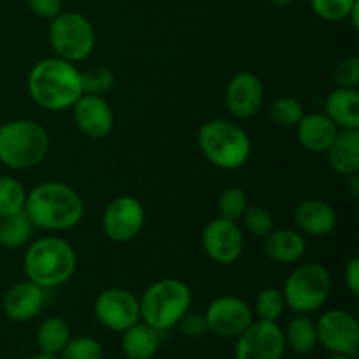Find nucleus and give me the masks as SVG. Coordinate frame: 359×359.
<instances>
[{
	"label": "nucleus",
	"instance_id": "17",
	"mask_svg": "<svg viewBox=\"0 0 359 359\" xmlns=\"http://www.w3.org/2000/svg\"><path fill=\"white\" fill-rule=\"evenodd\" d=\"M44 307V290L32 280H21L4 294L2 309L7 319L14 323L32 321Z\"/></svg>",
	"mask_w": 359,
	"mask_h": 359
},
{
	"label": "nucleus",
	"instance_id": "28",
	"mask_svg": "<svg viewBox=\"0 0 359 359\" xmlns=\"http://www.w3.org/2000/svg\"><path fill=\"white\" fill-rule=\"evenodd\" d=\"M269 114L276 125L284 126V128H294L305 116V111L300 100L290 97V95H283L272 102Z\"/></svg>",
	"mask_w": 359,
	"mask_h": 359
},
{
	"label": "nucleus",
	"instance_id": "42",
	"mask_svg": "<svg viewBox=\"0 0 359 359\" xmlns=\"http://www.w3.org/2000/svg\"><path fill=\"white\" fill-rule=\"evenodd\" d=\"M326 359H358V358H353V356H344V354H332L330 358Z\"/></svg>",
	"mask_w": 359,
	"mask_h": 359
},
{
	"label": "nucleus",
	"instance_id": "29",
	"mask_svg": "<svg viewBox=\"0 0 359 359\" xmlns=\"http://www.w3.org/2000/svg\"><path fill=\"white\" fill-rule=\"evenodd\" d=\"M284 311H286V300H284L283 291L277 287H265L256 297L252 314H256V318L263 321L277 323L283 318Z\"/></svg>",
	"mask_w": 359,
	"mask_h": 359
},
{
	"label": "nucleus",
	"instance_id": "11",
	"mask_svg": "<svg viewBox=\"0 0 359 359\" xmlns=\"http://www.w3.org/2000/svg\"><path fill=\"white\" fill-rule=\"evenodd\" d=\"M95 316L104 328L123 333L140 321L139 298L125 287H109L97 297Z\"/></svg>",
	"mask_w": 359,
	"mask_h": 359
},
{
	"label": "nucleus",
	"instance_id": "16",
	"mask_svg": "<svg viewBox=\"0 0 359 359\" xmlns=\"http://www.w3.org/2000/svg\"><path fill=\"white\" fill-rule=\"evenodd\" d=\"M72 114L79 132L88 139H105L114 126V112L102 95L83 93L72 105Z\"/></svg>",
	"mask_w": 359,
	"mask_h": 359
},
{
	"label": "nucleus",
	"instance_id": "36",
	"mask_svg": "<svg viewBox=\"0 0 359 359\" xmlns=\"http://www.w3.org/2000/svg\"><path fill=\"white\" fill-rule=\"evenodd\" d=\"M177 328L179 332H181V335L189 340L202 339V337L209 332V330H207L205 316L200 314V312H191V311H188L184 316H182L181 321L177 323Z\"/></svg>",
	"mask_w": 359,
	"mask_h": 359
},
{
	"label": "nucleus",
	"instance_id": "38",
	"mask_svg": "<svg viewBox=\"0 0 359 359\" xmlns=\"http://www.w3.org/2000/svg\"><path fill=\"white\" fill-rule=\"evenodd\" d=\"M344 279H346L347 290L351 291L353 297L359 294V258H353L346 266L344 272Z\"/></svg>",
	"mask_w": 359,
	"mask_h": 359
},
{
	"label": "nucleus",
	"instance_id": "41",
	"mask_svg": "<svg viewBox=\"0 0 359 359\" xmlns=\"http://www.w3.org/2000/svg\"><path fill=\"white\" fill-rule=\"evenodd\" d=\"M28 359H58V356H51V354L41 353V354H35V356H32V358H28Z\"/></svg>",
	"mask_w": 359,
	"mask_h": 359
},
{
	"label": "nucleus",
	"instance_id": "27",
	"mask_svg": "<svg viewBox=\"0 0 359 359\" xmlns=\"http://www.w3.org/2000/svg\"><path fill=\"white\" fill-rule=\"evenodd\" d=\"M25 186L11 175H0V217L21 212L25 209Z\"/></svg>",
	"mask_w": 359,
	"mask_h": 359
},
{
	"label": "nucleus",
	"instance_id": "30",
	"mask_svg": "<svg viewBox=\"0 0 359 359\" xmlns=\"http://www.w3.org/2000/svg\"><path fill=\"white\" fill-rule=\"evenodd\" d=\"M248 207V195L238 186H228L217 198V212H219V217H224V219H241Z\"/></svg>",
	"mask_w": 359,
	"mask_h": 359
},
{
	"label": "nucleus",
	"instance_id": "9",
	"mask_svg": "<svg viewBox=\"0 0 359 359\" xmlns=\"http://www.w3.org/2000/svg\"><path fill=\"white\" fill-rule=\"evenodd\" d=\"M318 344L328 353L358 358L359 323L351 312L342 309H330L319 316L316 323Z\"/></svg>",
	"mask_w": 359,
	"mask_h": 359
},
{
	"label": "nucleus",
	"instance_id": "43",
	"mask_svg": "<svg viewBox=\"0 0 359 359\" xmlns=\"http://www.w3.org/2000/svg\"><path fill=\"white\" fill-rule=\"evenodd\" d=\"M298 359H312V358H309V356H298Z\"/></svg>",
	"mask_w": 359,
	"mask_h": 359
},
{
	"label": "nucleus",
	"instance_id": "26",
	"mask_svg": "<svg viewBox=\"0 0 359 359\" xmlns=\"http://www.w3.org/2000/svg\"><path fill=\"white\" fill-rule=\"evenodd\" d=\"M34 223L25 210L0 217V245L6 249H20L30 242Z\"/></svg>",
	"mask_w": 359,
	"mask_h": 359
},
{
	"label": "nucleus",
	"instance_id": "32",
	"mask_svg": "<svg viewBox=\"0 0 359 359\" xmlns=\"http://www.w3.org/2000/svg\"><path fill=\"white\" fill-rule=\"evenodd\" d=\"M104 358V347L97 339L88 335L70 337L67 346L63 347L58 359H102Z\"/></svg>",
	"mask_w": 359,
	"mask_h": 359
},
{
	"label": "nucleus",
	"instance_id": "4",
	"mask_svg": "<svg viewBox=\"0 0 359 359\" xmlns=\"http://www.w3.org/2000/svg\"><path fill=\"white\" fill-rule=\"evenodd\" d=\"M49 151V135L34 119H13L0 126V163L11 170H28Z\"/></svg>",
	"mask_w": 359,
	"mask_h": 359
},
{
	"label": "nucleus",
	"instance_id": "1",
	"mask_svg": "<svg viewBox=\"0 0 359 359\" xmlns=\"http://www.w3.org/2000/svg\"><path fill=\"white\" fill-rule=\"evenodd\" d=\"M25 212L35 228L65 231L77 226L84 216V203L79 193L65 182L48 181L27 193Z\"/></svg>",
	"mask_w": 359,
	"mask_h": 359
},
{
	"label": "nucleus",
	"instance_id": "19",
	"mask_svg": "<svg viewBox=\"0 0 359 359\" xmlns=\"http://www.w3.org/2000/svg\"><path fill=\"white\" fill-rule=\"evenodd\" d=\"M294 128L300 146L311 153H326L340 132L326 114H305Z\"/></svg>",
	"mask_w": 359,
	"mask_h": 359
},
{
	"label": "nucleus",
	"instance_id": "39",
	"mask_svg": "<svg viewBox=\"0 0 359 359\" xmlns=\"http://www.w3.org/2000/svg\"><path fill=\"white\" fill-rule=\"evenodd\" d=\"M349 188H351V193H353L354 196H358V193H359V177H358V174L349 175Z\"/></svg>",
	"mask_w": 359,
	"mask_h": 359
},
{
	"label": "nucleus",
	"instance_id": "20",
	"mask_svg": "<svg viewBox=\"0 0 359 359\" xmlns=\"http://www.w3.org/2000/svg\"><path fill=\"white\" fill-rule=\"evenodd\" d=\"M263 251L272 262L279 265H294L300 262L307 251V242L298 230L290 228H273L263 238Z\"/></svg>",
	"mask_w": 359,
	"mask_h": 359
},
{
	"label": "nucleus",
	"instance_id": "18",
	"mask_svg": "<svg viewBox=\"0 0 359 359\" xmlns=\"http://www.w3.org/2000/svg\"><path fill=\"white\" fill-rule=\"evenodd\" d=\"M298 231L309 237H326L337 226V212L328 202L318 198L304 200L294 209Z\"/></svg>",
	"mask_w": 359,
	"mask_h": 359
},
{
	"label": "nucleus",
	"instance_id": "31",
	"mask_svg": "<svg viewBox=\"0 0 359 359\" xmlns=\"http://www.w3.org/2000/svg\"><path fill=\"white\" fill-rule=\"evenodd\" d=\"M114 72L105 65L91 67L81 72V86L86 95H105L114 86Z\"/></svg>",
	"mask_w": 359,
	"mask_h": 359
},
{
	"label": "nucleus",
	"instance_id": "8",
	"mask_svg": "<svg viewBox=\"0 0 359 359\" xmlns=\"http://www.w3.org/2000/svg\"><path fill=\"white\" fill-rule=\"evenodd\" d=\"M97 35L93 25L83 14L74 11H62L51 20L49 44L55 56L77 63L86 60L93 53Z\"/></svg>",
	"mask_w": 359,
	"mask_h": 359
},
{
	"label": "nucleus",
	"instance_id": "22",
	"mask_svg": "<svg viewBox=\"0 0 359 359\" xmlns=\"http://www.w3.org/2000/svg\"><path fill=\"white\" fill-rule=\"evenodd\" d=\"M328 163L339 175H354L359 172V130H340L337 139L326 151Z\"/></svg>",
	"mask_w": 359,
	"mask_h": 359
},
{
	"label": "nucleus",
	"instance_id": "12",
	"mask_svg": "<svg viewBox=\"0 0 359 359\" xmlns=\"http://www.w3.org/2000/svg\"><path fill=\"white\" fill-rule=\"evenodd\" d=\"M244 231L237 221L214 217L202 231L203 252L217 265H231L244 252Z\"/></svg>",
	"mask_w": 359,
	"mask_h": 359
},
{
	"label": "nucleus",
	"instance_id": "10",
	"mask_svg": "<svg viewBox=\"0 0 359 359\" xmlns=\"http://www.w3.org/2000/svg\"><path fill=\"white\" fill-rule=\"evenodd\" d=\"M284 353V333L276 321L256 319L235 339V359H283Z\"/></svg>",
	"mask_w": 359,
	"mask_h": 359
},
{
	"label": "nucleus",
	"instance_id": "35",
	"mask_svg": "<svg viewBox=\"0 0 359 359\" xmlns=\"http://www.w3.org/2000/svg\"><path fill=\"white\" fill-rule=\"evenodd\" d=\"M333 83L339 88H358L359 84V58L347 56L333 67Z\"/></svg>",
	"mask_w": 359,
	"mask_h": 359
},
{
	"label": "nucleus",
	"instance_id": "25",
	"mask_svg": "<svg viewBox=\"0 0 359 359\" xmlns=\"http://www.w3.org/2000/svg\"><path fill=\"white\" fill-rule=\"evenodd\" d=\"M70 326L60 316H51V318L44 319L37 330V346L41 353L51 354V356H58L62 353L63 347L70 340Z\"/></svg>",
	"mask_w": 359,
	"mask_h": 359
},
{
	"label": "nucleus",
	"instance_id": "7",
	"mask_svg": "<svg viewBox=\"0 0 359 359\" xmlns=\"http://www.w3.org/2000/svg\"><path fill=\"white\" fill-rule=\"evenodd\" d=\"M286 307L294 314L318 312L332 293V276L323 263L309 262L298 265L284 283L283 290Z\"/></svg>",
	"mask_w": 359,
	"mask_h": 359
},
{
	"label": "nucleus",
	"instance_id": "5",
	"mask_svg": "<svg viewBox=\"0 0 359 359\" xmlns=\"http://www.w3.org/2000/svg\"><path fill=\"white\" fill-rule=\"evenodd\" d=\"M198 147L205 160L223 170L241 168L251 156V139L228 119H210L198 128Z\"/></svg>",
	"mask_w": 359,
	"mask_h": 359
},
{
	"label": "nucleus",
	"instance_id": "40",
	"mask_svg": "<svg viewBox=\"0 0 359 359\" xmlns=\"http://www.w3.org/2000/svg\"><path fill=\"white\" fill-rule=\"evenodd\" d=\"M270 2L273 4V6H279V7H286V6H291V4L294 2V0H270Z\"/></svg>",
	"mask_w": 359,
	"mask_h": 359
},
{
	"label": "nucleus",
	"instance_id": "21",
	"mask_svg": "<svg viewBox=\"0 0 359 359\" xmlns=\"http://www.w3.org/2000/svg\"><path fill=\"white\" fill-rule=\"evenodd\" d=\"M325 114L339 130H359L358 88H339L330 91L325 100Z\"/></svg>",
	"mask_w": 359,
	"mask_h": 359
},
{
	"label": "nucleus",
	"instance_id": "24",
	"mask_svg": "<svg viewBox=\"0 0 359 359\" xmlns=\"http://www.w3.org/2000/svg\"><path fill=\"white\" fill-rule=\"evenodd\" d=\"M286 349L294 353L297 356H309L318 347V332H316V323L309 316L297 314L286 328L283 330Z\"/></svg>",
	"mask_w": 359,
	"mask_h": 359
},
{
	"label": "nucleus",
	"instance_id": "23",
	"mask_svg": "<svg viewBox=\"0 0 359 359\" xmlns=\"http://www.w3.org/2000/svg\"><path fill=\"white\" fill-rule=\"evenodd\" d=\"M161 346V333L139 321L123 332L121 349L126 359H153Z\"/></svg>",
	"mask_w": 359,
	"mask_h": 359
},
{
	"label": "nucleus",
	"instance_id": "37",
	"mask_svg": "<svg viewBox=\"0 0 359 359\" xmlns=\"http://www.w3.org/2000/svg\"><path fill=\"white\" fill-rule=\"evenodd\" d=\"M27 2L32 13L42 20H53L63 11L62 0H27Z\"/></svg>",
	"mask_w": 359,
	"mask_h": 359
},
{
	"label": "nucleus",
	"instance_id": "3",
	"mask_svg": "<svg viewBox=\"0 0 359 359\" xmlns=\"http://www.w3.org/2000/svg\"><path fill=\"white\" fill-rule=\"evenodd\" d=\"M76 251L65 238H37L25 252V273L28 280L42 290H53L69 283L76 272Z\"/></svg>",
	"mask_w": 359,
	"mask_h": 359
},
{
	"label": "nucleus",
	"instance_id": "6",
	"mask_svg": "<svg viewBox=\"0 0 359 359\" xmlns=\"http://www.w3.org/2000/svg\"><path fill=\"white\" fill-rule=\"evenodd\" d=\"M193 294L179 279H161L151 284L139 298L140 321L163 333L175 328L182 316L191 309Z\"/></svg>",
	"mask_w": 359,
	"mask_h": 359
},
{
	"label": "nucleus",
	"instance_id": "34",
	"mask_svg": "<svg viewBox=\"0 0 359 359\" xmlns=\"http://www.w3.org/2000/svg\"><path fill=\"white\" fill-rule=\"evenodd\" d=\"M359 0H311V7L319 18L326 21L347 20Z\"/></svg>",
	"mask_w": 359,
	"mask_h": 359
},
{
	"label": "nucleus",
	"instance_id": "2",
	"mask_svg": "<svg viewBox=\"0 0 359 359\" xmlns=\"http://www.w3.org/2000/svg\"><path fill=\"white\" fill-rule=\"evenodd\" d=\"M28 93L39 107L60 112L72 109L83 95L81 70L76 63L51 56L34 65L28 74Z\"/></svg>",
	"mask_w": 359,
	"mask_h": 359
},
{
	"label": "nucleus",
	"instance_id": "33",
	"mask_svg": "<svg viewBox=\"0 0 359 359\" xmlns=\"http://www.w3.org/2000/svg\"><path fill=\"white\" fill-rule=\"evenodd\" d=\"M241 219L244 221V228L252 237L265 238L273 230V217L265 207H248Z\"/></svg>",
	"mask_w": 359,
	"mask_h": 359
},
{
	"label": "nucleus",
	"instance_id": "14",
	"mask_svg": "<svg viewBox=\"0 0 359 359\" xmlns=\"http://www.w3.org/2000/svg\"><path fill=\"white\" fill-rule=\"evenodd\" d=\"M207 330L219 339L233 340L255 321L252 309L238 297H219L205 311Z\"/></svg>",
	"mask_w": 359,
	"mask_h": 359
},
{
	"label": "nucleus",
	"instance_id": "15",
	"mask_svg": "<svg viewBox=\"0 0 359 359\" xmlns=\"http://www.w3.org/2000/svg\"><path fill=\"white\" fill-rule=\"evenodd\" d=\"M265 98L262 79L252 72H238L228 81L224 90L226 109L235 119H251L258 114Z\"/></svg>",
	"mask_w": 359,
	"mask_h": 359
},
{
	"label": "nucleus",
	"instance_id": "13",
	"mask_svg": "<svg viewBox=\"0 0 359 359\" xmlns=\"http://www.w3.org/2000/svg\"><path fill=\"white\" fill-rule=\"evenodd\" d=\"M146 210L135 196L123 195L107 203L102 214V228L114 242H130L142 231Z\"/></svg>",
	"mask_w": 359,
	"mask_h": 359
}]
</instances>
